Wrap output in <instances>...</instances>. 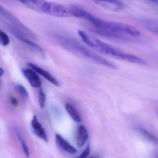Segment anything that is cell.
I'll return each instance as SVG.
<instances>
[{"label":"cell","instance_id":"9a60e30c","mask_svg":"<svg viewBox=\"0 0 158 158\" xmlns=\"http://www.w3.org/2000/svg\"><path fill=\"white\" fill-rule=\"evenodd\" d=\"M137 131L138 132L146 139H147L153 143L158 145V138L153 134L143 128H138Z\"/></svg>","mask_w":158,"mask_h":158},{"label":"cell","instance_id":"e0dca14e","mask_svg":"<svg viewBox=\"0 0 158 158\" xmlns=\"http://www.w3.org/2000/svg\"><path fill=\"white\" fill-rule=\"evenodd\" d=\"M38 100H39L40 108L42 109H43L45 107V104H46V96L45 93L42 89H40L39 90Z\"/></svg>","mask_w":158,"mask_h":158},{"label":"cell","instance_id":"603a6c76","mask_svg":"<svg viewBox=\"0 0 158 158\" xmlns=\"http://www.w3.org/2000/svg\"><path fill=\"white\" fill-rule=\"evenodd\" d=\"M147 1L152 2L156 4L158 2V0H147Z\"/></svg>","mask_w":158,"mask_h":158},{"label":"cell","instance_id":"5b68a950","mask_svg":"<svg viewBox=\"0 0 158 158\" xmlns=\"http://www.w3.org/2000/svg\"><path fill=\"white\" fill-rule=\"evenodd\" d=\"M0 15L1 21L7 30H14L28 38L33 40L37 38L35 34L31 30L19 21L17 18L2 6H1L0 9Z\"/></svg>","mask_w":158,"mask_h":158},{"label":"cell","instance_id":"5bb4252c","mask_svg":"<svg viewBox=\"0 0 158 158\" xmlns=\"http://www.w3.org/2000/svg\"><path fill=\"white\" fill-rule=\"evenodd\" d=\"M65 109L70 117L75 122L80 123L82 121V118L79 111L73 105L70 103H66Z\"/></svg>","mask_w":158,"mask_h":158},{"label":"cell","instance_id":"ba28073f","mask_svg":"<svg viewBox=\"0 0 158 158\" xmlns=\"http://www.w3.org/2000/svg\"><path fill=\"white\" fill-rule=\"evenodd\" d=\"M28 65L30 68L33 69L39 75L42 77L44 78L50 82L51 84L55 86H58V87L60 86V84L59 81L48 71H46L43 69L33 63H28Z\"/></svg>","mask_w":158,"mask_h":158},{"label":"cell","instance_id":"3957f363","mask_svg":"<svg viewBox=\"0 0 158 158\" xmlns=\"http://www.w3.org/2000/svg\"><path fill=\"white\" fill-rule=\"evenodd\" d=\"M58 41L62 47L78 56L111 69H118L116 64L94 52L76 40L67 37H61L58 38Z\"/></svg>","mask_w":158,"mask_h":158},{"label":"cell","instance_id":"2e32d148","mask_svg":"<svg viewBox=\"0 0 158 158\" xmlns=\"http://www.w3.org/2000/svg\"><path fill=\"white\" fill-rule=\"evenodd\" d=\"M15 133L16 134L17 137L20 140L21 146H22V148H23V151H24L25 156L27 158H28L29 157V150L28 147L27 143H26L25 140L23 139V137L21 135V133H20L18 128L15 127Z\"/></svg>","mask_w":158,"mask_h":158},{"label":"cell","instance_id":"8992f818","mask_svg":"<svg viewBox=\"0 0 158 158\" xmlns=\"http://www.w3.org/2000/svg\"><path fill=\"white\" fill-rule=\"evenodd\" d=\"M100 7L108 11L117 12L124 9L123 4L118 0H91Z\"/></svg>","mask_w":158,"mask_h":158},{"label":"cell","instance_id":"484cf974","mask_svg":"<svg viewBox=\"0 0 158 158\" xmlns=\"http://www.w3.org/2000/svg\"><path fill=\"white\" fill-rule=\"evenodd\" d=\"M156 5H157L158 6V2L156 4Z\"/></svg>","mask_w":158,"mask_h":158},{"label":"cell","instance_id":"7402d4cb","mask_svg":"<svg viewBox=\"0 0 158 158\" xmlns=\"http://www.w3.org/2000/svg\"><path fill=\"white\" fill-rule=\"evenodd\" d=\"M4 74V71L3 69H2V68H1L0 69V75H1V77H2L3 75Z\"/></svg>","mask_w":158,"mask_h":158},{"label":"cell","instance_id":"4fadbf2b","mask_svg":"<svg viewBox=\"0 0 158 158\" xmlns=\"http://www.w3.org/2000/svg\"><path fill=\"white\" fill-rule=\"evenodd\" d=\"M88 138V132L87 129L83 125H81L78 127L77 131V144L79 147H81L85 143Z\"/></svg>","mask_w":158,"mask_h":158},{"label":"cell","instance_id":"ac0fdd59","mask_svg":"<svg viewBox=\"0 0 158 158\" xmlns=\"http://www.w3.org/2000/svg\"><path fill=\"white\" fill-rule=\"evenodd\" d=\"M0 41L2 45L4 47L8 46L10 44V39L8 35L2 30L0 31Z\"/></svg>","mask_w":158,"mask_h":158},{"label":"cell","instance_id":"44dd1931","mask_svg":"<svg viewBox=\"0 0 158 158\" xmlns=\"http://www.w3.org/2000/svg\"><path fill=\"white\" fill-rule=\"evenodd\" d=\"M9 101H10L11 104L13 105L14 106H17L18 105V100H17L16 98H15L13 96H11V97L9 98Z\"/></svg>","mask_w":158,"mask_h":158},{"label":"cell","instance_id":"ffe728a7","mask_svg":"<svg viewBox=\"0 0 158 158\" xmlns=\"http://www.w3.org/2000/svg\"><path fill=\"white\" fill-rule=\"evenodd\" d=\"M90 153V146L88 145L79 156L76 158H87Z\"/></svg>","mask_w":158,"mask_h":158},{"label":"cell","instance_id":"9c48e42d","mask_svg":"<svg viewBox=\"0 0 158 158\" xmlns=\"http://www.w3.org/2000/svg\"><path fill=\"white\" fill-rule=\"evenodd\" d=\"M138 23L146 30L158 36V19L156 18L138 19Z\"/></svg>","mask_w":158,"mask_h":158},{"label":"cell","instance_id":"cb8c5ba5","mask_svg":"<svg viewBox=\"0 0 158 158\" xmlns=\"http://www.w3.org/2000/svg\"><path fill=\"white\" fill-rule=\"evenodd\" d=\"M90 158H99L97 156H94L91 157Z\"/></svg>","mask_w":158,"mask_h":158},{"label":"cell","instance_id":"d6986e66","mask_svg":"<svg viewBox=\"0 0 158 158\" xmlns=\"http://www.w3.org/2000/svg\"><path fill=\"white\" fill-rule=\"evenodd\" d=\"M15 89L21 96L25 98L29 97V94L26 88L20 84H16L15 86Z\"/></svg>","mask_w":158,"mask_h":158},{"label":"cell","instance_id":"7c38bea8","mask_svg":"<svg viewBox=\"0 0 158 158\" xmlns=\"http://www.w3.org/2000/svg\"><path fill=\"white\" fill-rule=\"evenodd\" d=\"M55 140L58 147L65 152L71 154H75L77 152V149L67 141H66L60 135L57 134L55 135Z\"/></svg>","mask_w":158,"mask_h":158},{"label":"cell","instance_id":"52a82bcc","mask_svg":"<svg viewBox=\"0 0 158 158\" xmlns=\"http://www.w3.org/2000/svg\"><path fill=\"white\" fill-rule=\"evenodd\" d=\"M22 73L32 87L39 88L41 86V81L39 74L33 69L31 68L24 69H22Z\"/></svg>","mask_w":158,"mask_h":158},{"label":"cell","instance_id":"6da1fadb","mask_svg":"<svg viewBox=\"0 0 158 158\" xmlns=\"http://www.w3.org/2000/svg\"><path fill=\"white\" fill-rule=\"evenodd\" d=\"M69 10L71 16L82 19L90 23L92 31L100 36L121 40H127L141 36L140 31L133 26L102 19L79 6L72 5L70 6Z\"/></svg>","mask_w":158,"mask_h":158},{"label":"cell","instance_id":"7a4b0ae2","mask_svg":"<svg viewBox=\"0 0 158 158\" xmlns=\"http://www.w3.org/2000/svg\"><path fill=\"white\" fill-rule=\"evenodd\" d=\"M78 33L86 45L101 54L131 64L142 65H147L148 64L144 59L134 55L120 51L83 31H78Z\"/></svg>","mask_w":158,"mask_h":158},{"label":"cell","instance_id":"277c9868","mask_svg":"<svg viewBox=\"0 0 158 158\" xmlns=\"http://www.w3.org/2000/svg\"><path fill=\"white\" fill-rule=\"evenodd\" d=\"M28 8L57 17L70 16L69 9L64 6L46 0H16Z\"/></svg>","mask_w":158,"mask_h":158},{"label":"cell","instance_id":"8fae6325","mask_svg":"<svg viewBox=\"0 0 158 158\" xmlns=\"http://www.w3.org/2000/svg\"><path fill=\"white\" fill-rule=\"evenodd\" d=\"M9 32L11 34H12L15 38H16L19 40L23 42V43L26 44L30 47H31L33 50H35L36 52H37L38 53L40 54L41 56H45V52L41 46H39V45L32 41L31 40L29 39L28 37H26L25 35H23V34H21L19 32L14 31H10Z\"/></svg>","mask_w":158,"mask_h":158},{"label":"cell","instance_id":"d4e9b609","mask_svg":"<svg viewBox=\"0 0 158 158\" xmlns=\"http://www.w3.org/2000/svg\"><path fill=\"white\" fill-rule=\"evenodd\" d=\"M158 158V154L156 155V156H155V158Z\"/></svg>","mask_w":158,"mask_h":158},{"label":"cell","instance_id":"30bf717a","mask_svg":"<svg viewBox=\"0 0 158 158\" xmlns=\"http://www.w3.org/2000/svg\"><path fill=\"white\" fill-rule=\"evenodd\" d=\"M31 124L33 133L39 138L42 139L45 142H48V137L45 130L39 121L36 115L33 116L31 122Z\"/></svg>","mask_w":158,"mask_h":158}]
</instances>
